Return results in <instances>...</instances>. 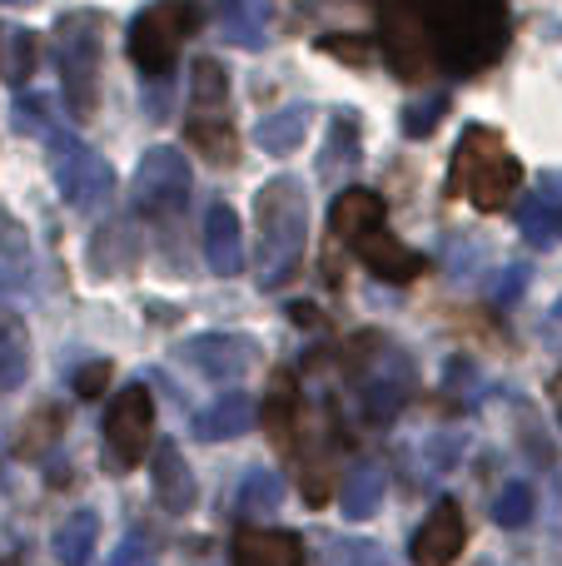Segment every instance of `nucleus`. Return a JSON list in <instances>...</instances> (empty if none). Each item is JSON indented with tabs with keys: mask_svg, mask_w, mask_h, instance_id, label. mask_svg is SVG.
Returning a JSON list of instances; mask_svg holds the SVG:
<instances>
[{
	"mask_svg": "<svg viewBox=\"0 0 562 566\" xmlns=\"http://www.w3.org/2000/svg\"><path fill=\"white\" fill-rule=\"evenodd\" d=\"M309 244V199L294 175H279L254 199V279L264 293L294 279Z\"/></svg>",
	"mask_w": 562,
	"mask_h": 566,
	"instance_id": "f257e3e1",
	"label": "nucleus"
},
{
	"mask_svg": "<svg viewBox=\"0 0 562 566\" xmlns=\"http://www.w3.org/2000/svg\"><path fill=\"white\" fill-rule=\"evenodd\" d=\"M434 55L454 75H478L508 45V6L503 0H438L428 10Z\"/></svg>",
	"mask_w": 562,
	"mask_h": 566,
	"instance_id": "f03ea898",
	"label": "nucleus"
},
{
	"mask_svg": "<svg viewBox=\"0 0 562 566\" xmlns=\"http://www.w3.org/2000/svg\"><path fill=\"white\" fill-rule=\"evenodd\" d=\"M523 189V165L508 155L503 135L483 125H468L464 139L454 149V175H448V195H468L473 209L498 214L513 205V195Z\"/></svg>",
	"mask_w": 562,
	"mask_h": 566,
	"instance_id": "7ed1b4c3",
	"label": "nucleus"
},
{
	"mask_svg": "<svg viewBox=\"0 0 562 566\" xmlns=\"http://www.w3.org/2000/svg\"><path fill=\"white\" fill-rule=\"evenodd\" d=\"M414 392V358L388 338L368 333L354 348V402L368 428H388Z\"/></svg>",
	"mask_w": 562,
	"mask_h": 566,
	"instance_id": "20e7f679",
	"label": "nucleus"
},
{
	"mask_svg": "<svg viewBox=\"0 0 562 566\" xmlns=\"http://www.w3.org/2000/svg\"><path fill=\"white\" fill-rule=\"evenodd\" d=\"M100 10H70L55 25V65H60V90L75 119H90L100 109Z\"/></svg>",
	"mask_w": 562,
	"mask_h": 566,
	"instance_id": "39448f33",
	"label": "nucleus"
},
{
	"mask_svg": "<svg viewBox=\"0 0 562 566\" xmlns=\"http://www.w3.org/2000/svg\"><path fill=\"white\" fill-rule=\"evenodd\" d=\"M199 25V6L195 0H155L129 20V60L139 65V75L149 80H169L185 40Z\"/></svg>",
	"mask_w": 562,
	"mask_h": 566,
	"instance_id": "423d86ee",
	"label": "nucleus"
},
{
	"mask_svg": "<svg viewBox=\"0 0 562 566\" xmlns=\"http://www.w3.org/2000/svg\"><path fill=\"white\" fill-rule=\"evenodd\" d=\"M189 189H195L189 159L175 145H155L145 149L135 179H129V205L145 219H179L189 205Z\"/></svg>",
	"mask_w": 562,
	"mask_h": 566,
	"instance_id": "0eeeda50",
	"label": "nucleus"
},
{
	"mask_svg": "<svg viewBox=\"0 0 562 566\" xmlns=\"http://www.w3.org/2000/svg\"><path fill=\"white\" fill-rule=\"evenodd\" d=\"M50 145V165H55V185L60 195H65L70 209H80V214H95V209L110 205V195H115V169L105 165V155H95V149H85L80 139L70 135H45Z\"/></svg>",
	"mask_w": 562,
	"mask_h": 566,
	"instance_id": "6e6552de",
	"label": "nucleus"
},
{
	"mask_svg": "<svg viewBox=\"0 0 562 566\" xmlns=\"http://www.w3.org/2000/svg\"><path fill=\"white\" fill-rule=\"evenodd\" d=\"M378 35H384L378 45H384V55H388V65H394L398 80H424L428 70L438 65L424 0H398V6H388Z\"/></svg>",
	"mask_w": 562,
	"mask_h": 566,
	"instance_id": "1a4fd4ad",
	"label": "nucleus"
},
{
	"mask_svg": "<svg viewBox=\"0 0 562 566\" xmlns=\"http://www.w3.org/2000/svg\"><path fill=\"white\" fill-rule=\"evenodd\" d=\"M105 442H110V462L115 468H139L145 452L155 448V398L149 388L129 382L105 412Z\"/></svg>",
	"mask_w": 562,
	"mask_h": 566,
	"instance_id": "9d476101",
	"label": "nucleus"
},
{
	"mask_svg": "<svg viewBox=\"0 0 562 566\" xmlns=\"http://www.w3.org/2000/svg\"><path fill=\"white\" fill-rule=\"evenodd\" d=\"M179 363H189L195 373L205 378H239V373L259 368V343L244 338V333H199V338H185L179 343Z\"/></svg>",
	"mask_w": 562,
	"mask_h": 566,
	"instance_id": "9b49d317",
	"label": "nucleus"
},
{
	"mask_svg": "<svg viewBox=\"0 0 562 566\" xmlns=\"http://www.w3.org/2000/svg\"><path fill=\"white\" fill-rule=\"evenodd\" d=\"M464 542H468L464 512H458L454 497H444L424 517V527L414 532V547H408V557H414V566H454V557L464 552Z\"/></svg>",
	"mask_w": 562,
	"mask_h": 566,
	"instance_id": "f8f14e48",
	"label": "nucleus"
},
{
	"mask_svg": "<svg viewBox=\"0 0 562 566\" xmlns=\"http://www.w3.org/2000/svg\"><path fill=\"white\" fill-rule=\"evenodd\" d=\"M149 478H155V502L169 512V517H185V512H195L199 488H195V472H189L185 452H179L175 442H159V448H149Z\"/></svg>",
	"mask_w": 562,
	"mask_h": 566,
	"instance_id": "ddd939ff",
	"label": "nucleus"
},
{
	"mask_svg": "<svg viewBox=\"0 0 562 566\" xmlns=\"http://www.w3.org/2000/svg\"><path fill=\"white\" fill-rule=\"evenodd\" d=\"M354 254H358V264H364L368 274L384 279V283H408V279L424 274V254L404 249L384 224L368 229V234H358L354 239Z\"/></svg>",
	"mask_w": 562,
	"mask_h": 566,
	"instance_id": "4468645a",
	"label": "nucleus"
},
{
	"mask_svg": "<svg viewBox=\"0 0 562 566\" xmlns=\"http://www.w3.org/2000/svg\"><path fill=\"white\" fill-rule=\"evenodd\" d=\"M199 244H205V264L219 279H235L244 269V229H239V214L229 205H209Z\"/></svg>",
	"mask_w": 562,
	"mask_h": 566,
	"instance_id": "2eb2a0df",
	"label": "nucleus"
},
{
	"mask_svg": "<svg viewBox=\"0 0 562 566\" xmlns=\"http://www.w3.org/2000/svg\"><path fill=\"white\" fill-rule=\"evenodd\" d=\"M518 229H523V239L533 249H548L562 239V175L558 169L543 175V185L518 205Z\"/></svg>",
	"mask_w": 562,
	"mask_h": 566,
	"instance_id": "dca6fc26",
	"label": "nucleus"
},
{
	"mask_svg": "<svg viewBox=\"0 0 562 566\" xmlns=\"http://www.w3.org/2000/svg\"><path fill=\"white\" fill-rule=\"evenodd\" d=\"M235 566H304V542L279 527H239Z\"/></svg>",
	"mask_w": 562,
	"mask_h": 566,
	"instance_id": "f3484780",
	"label": "nucleus"
},
{
	"mask_svg": "<svg viewBox=\"0 0 562 566\" xmlns=\"http://www.w3.org/2000/svg\"><path fill=\"white\" fill-rule=\"evenodd\" d=\"M259 422V408L249 392H225V398H215L205 412L195 418V438L205 442H229V438H244L249 428Z\"/></svg>",
	"mask_w": 562,
	"mask_h": 566,
	"instance_id": "a211bd4d",
	"label": "nucleus"
},
{
	"mask_svg": "<svg viewBox=\"0 0 562 566\" xmlns=\"http://www.w3.org/2000/svg\"><path fill=\"white\" fill-rule=\"evenodd\" d=\"M384 199L374 195V189H344V195L334 199V205H329V229H334L339 239H344V244H354L358 234H368V229H378L384 224Z\"/></svg>",
	"mask_w": 562,
	"mask_h": 566,
	"instance_id": "6ab92c4d",
	"label": "nucleus"
},
{
	"mask_svg": "<svg viewBox=\"0 0 562 566\" xmlns=\"http://www.w3.org/2000/svg\"><path fill=\"white\" fill-rule=\"evenodd\" d=\"M264 428H269V438L279 442V448H294V432H299V422H304V412H299V378L289 368H279L274 373V388H269V402H264Z\"/></svg>",
	"mask_w": 562,
	"mask_h": 566,
	"instance_id": "aec40b11",
	"label": "nucleus"
},
{
	"mask_svg": "<svg viewBox=\"0 0 562 566\" xmlns=\"http://www.w3.org/2000/svg\"><path fill=\"white\" fill-rule=\"evenodd\" d=\"M309 125H314V109L309 105H289V109H274L254 125V145L264 155H294L299 145L309 139Z\"/></svg>",
	"mask_w": 562,
	"mask_h": 566,
	"instance_id": "412c9836",
	"label": "nucleus"
},
{
	"mask_svg": "<svg viewBox=\"0 0 562 566\" xmlns=\"http://www.w3.org/2000/svg\"><path fill=\"white\" fill-rule=\"evenodd\" d=\"M219 20H225L229 45H244V50L269 45V0H225Z\"/></svg>",
	"mask_w": 562,
	"mask_h": 566,
	"instance_id": "4be33fe9",
	"label": "nucleus"
},
{
	"mask_svg": "<svg viewBox=\"0 0 562 566\" xmlns=\"http://www.w3.org/2000/svg\"><path fill=\"white\" fill-rule=\"evenodd\" d=\"M30 378V333L20 323V313H10L0 303V388L15 392Z\"/></svg>",
	"mask_w": 562,
	"mask_h": 566,
	"instance_id": "5701e85b",
	"label": "nucleus"
},
{
	"mask_svg": "<svg viewBox=\"0 0 562 566\" xmlns=\"http://www.w3.org/2000/svg\"><path fill=\"white\" fill-rule=\"evenodd\" d=\"M378 507H384V472L374 462H358L344 478V488H339V512L348 522H368Z\"/></svg>",
	"mask_w": 562,
	"mask_h": 566,
	"instance_id": "b1692460",
	"label": "nucleus"
},
{
	"mask_svg": "<svg viewBox=\"0 0 562 566\" xmlns=\"http://www.w3.org/2000/svg\"><path fill=\"white\" fill-rule=\"evenodd\" d=\"M40 65V40L25 25H0V85H25Z\"/></svg>",
	"mask_w": 562,
	"mask_h": 566,
	"instance_id": "393cba45",
	"label": "nucleus"
},
{
	"mask_svg": "<svg viewBox=\"0 0 562 566\" xmlns=\"http://www.w3.org/2000/svg\"><path fill=\"white\" fill-rule=\"evenodd\" d=\"M185 135H189V145L195 149H205L209 165L229 169L239 159V135H235V125H229L225 115H195L185 125Z\"/></svg>",
	"mask_w": 562,
	"mask_h": 566,
	"instance_id": "a878e982",
	"label": "nucleus"
},
{
	"mask_svg": "<svg viewBox=\"0 0 562 566\" xmlns=\"http://www.w3.org/2000/svg\"><path fill=\"white\" fill-rule=\"evenodd\" d=\"M189 75H195V80H189V99H195L199 115H225V105H229V75H225V65H219L215 55H199Z\"/></svg>",
	"mask_w": 562,
	"mask_h": 566,
	"instance_id": "bb28decb",
	"label": "nucleus"
},
{
	"mask_svg": "<svg viewBox=\"0 0 562 566\" xmlns=\"http://www.w3.org/2000/svg\"><path fill=\"white\" fill-rule=\"evenodd\" d=\"M95 537H100V517L95 512H75V517H65V527L50 537V547H55V557L65 566H85L90 552H95Z\"/></svg>",
	"mask_w": 562,
	"mask_h": 566,
	"instance_id": "cd10ccee",
	"label": "nucleus"
},
{
	"mask_svg": "<svg viewBox=\"0 0 562 566\" xmlns=\"http://www.w3.org/2000/svg\"><path fill=\"white\" fill-rule=\"evenodd\" d=\"M358 155V125L348 109H334V119H329V149L319 155V175H339V169H348Z\"/></svg>",
	"mask_w": 562,
	"mask_h": 566,
	"instance_id": "c85d7f7f",
	"label": "nucleus"
},
{
	"mask_svg": "<svg viewBox=\"0 0 562 566\" xmlns=\"http://www.w3.org/2000/svg\"><path fill=\"white\" fill-rule=\"evenodd\" d=\"M279 502H284V488H279L274 472L254 468L239 482V517H274Z\"/></svg>",
	"mask_w": 562,
	"mask_h": 566,
	"instance_id": "c756f323",
	"label": "nucleus"
},
{
	"mask_svg": "<svg viewBox=\"0 0 562 566\" xmlns=\"http://www.w3.org/2000/svg\"><path fill=\"white\" fill-rule=\"evenodd\" d=\"M533 507H538L533 488H528V482H508V488L493 497V522L498 527H523V522L533 517Z\"/></svg>",
	"mask_w": 562,
	"mask_h": 566,
	"instance_id": "7c9ffc66",
	"label": "nucleus"
},
{
	"mask_svg": "<svg viewBox=\"0 0 562 566\" xmlns=\"http://www.w3.org/2000/svg\"><path fill=\"white\" fill-rule=\"evenodd\" d=\"M448 99L444 95H428V99H414V105H404V115H398V129H404L408 139H428L438 129V119H444Z\"/></svg>",
	"mask_w": 562,
	"mask_h": 566,
	"instance_id": "2f4dec72",
	"label": "nucleus"
},
{
	"mask_svg": "<svg viewBox=\"0 0 562 566\" xmlns=\"http://www.w3.org/2000/svg\"><path fill=\"white\" fill-rule=\"evenodd\" d=\"M10 115H15V119H10V125H15V135H35V139L55 135V119H50V99L45 95H20Z\"/></svg>",
	"mask_w": 562,
	"mask_h": 566,
	"instance_id": "473e14b6",
	"label": "nucleus"
},
{
	"mask_svg": "<svg viewBox=\"0 0 562 566\" xmlns=\"http://www.w3.org/2000/svg\"><path fill=\"white\" fill-rule=\"evenodd\" d=\"M55 432H60V408H35L30 428L15 438V452H20V458H40V452L55 442Z\"/></svg>",
	"mask_w": 562,
	"mask_h": 566,
	"instance_id": "72a5a7b5",
	"label": "nucleus"
},
{
	"mask_svg": "<svg viewBox=\"0 0 562 566\" xmlns=\"http://www.w3.org/2000/svg\"><path fill=\"white\" fill-rule=\"evenodd\" d=\"M329 566H394V557H388L378 542H364V537H348V542H334V547L324 552Z\"/></svg>",
	"mask_w": 562,
	"mask_h": 566,
	"instance_id": "f704fd0d",
	"label": "nucleus"
},
{
	"mask_svg": "<svg viewBox=\"0 0 562 566\" xmlns=\"http://www.w3.org/2000/svg\"><path fill=\"white\" fill-rule=\"evenodd\" d=\"M105 566H159V552H155V542H149L145 532H129V537L110 552Z\"/></svg>",
	"mask_w": 562,
	"mask_h": 566,
	"instance_id": "c9c22d12",
	"label": "nucleus"
},
{
	"mask_svg": "<svg viewBox=\"0 0 562 566\" xmlns=\"http://www.w3.org/2000/svg\"><path fill=\"white\" fill-rule=\"evenodd\" d=\"M319 50H324V55L348 60V65H364V60L374 55V40L368 35H319Z\"/></svg>",
	"mask_w": 562,
	"mask_h": 566,
	"instance_id": "e433bc0d",
	"label": "nucleus"
},
{
	"mask_svg": "<svg viewBox=\"0 0 562 566\" xmlns=\"http://www.w3.org/2000/svg\"><path fill=\"white\" fill-rule=\"evenodd\" d=\"M424 452H428V468L454 472V468H458V458H464V432H434Z\"/></svg>",
	"mask_w": 562,
	"mask_h": 566,
	"instance_id": "4c0bfd02",
	"label": "nucleus"
},
{
	"mask_svg": "<svg viewBox=\"0 0 562 566\" xmlns=\"http://www.w3.org/2000/svg\"><path fill=\"white\" fill-rule=\"evenodd\" d=\"M105 382H110V363H90V368L75 373V392H80V398H100V392H105Z\"/></svg>",
	"mask_w": 562,
	"mask_h": 566,
	"instance_id": "58836bf2",
	"label": "nucleus"
},
{
	"mask_svg": "<svg viewBox=\"0 0 562 566\" xmlns=\"http://www.w3.org/2000/svg\"><path fill=\"white\" fill-rule=\"evenodd\" d=\"M25 234H20V224H15V219H6V214H0V254H6V259H25Z\"/></svg>",
	"mask_w": 562,
	"mask_h": 566,
	"instance_id": "ea45409f",
	"label": "nucleus"
},
{
	"mask_svg": "<svg viewBox=\"0 0 562 566\" xmlns=\"http://www.w3.org/2000/svg\"><path fill=\"white\" fill-rule=\"evenodd\" d=\"M523 289H528V269H523V264H513L503 279H498V293H493V298H498V303H513Z\"/></svg>",
	"mask_w": 562,
	"mask_h": 566,
	"instance_id": "a19ab883",
	"label": "nucleus"
},
{
	"mask_svg": "<svg viewBox=\"0 0 562 566\" xmlns=\"http://www.w3.org/2000/svg\"><path fill=\"white\" fill-rule=\"evenodd\" d=\"M548 398H553V412H558V422H562V368H558L553 388H548Z\"/></svg>",
	"mask_w": 562,
	"mask_h": 566,
	"instance_id": "79ce46f5",
	"label": "nucleus"
},
{
	"mask_svg": "<svg viewBox=\"0 0 562 566\" xmlns=\"http://www.w3.org/2000/svg\"><path fill=\"white\" fill-rule=\"evenodd\" d=\"M294 318H299V323H319V313L309 308V303H299V308H294Z\"/></svg>",
	"mask_w": 562,
	"mask_h": 566,
	"instance_id": "37998d69",
	"label": "nucleus"
},
{
	"mask_svg": "<svg viewBox=\"0 0 562 566\" xmlns=\"http://www.w3.org/2000/svg\"><path fill=\"white\" fill-rule=\"evenodd\" d=\"M553 318H558V323H562V298H558V303H553Z\"/></svg>",
	"mask_w": 562,
	"mask_h": 566,
	"instance_id": "c03bdc74",
	"label": "nucleus"
},
{
	"mask_svg": "<svg viewBox=\"0 0 562 566\" xmlns=\"http://www.w3.org/2000/svg\"><path fill=\"white\" fill-rule=\"evenodd\" d=\"M0 566H20V562H15V557H6V562H0Z\"/></svg>",
	"mask_w": 562,
	"mask_h": 566,
	"instance_id": "a18cd8bd",
	"label": "nucleus"
},
{
	"mask_svg": "<svg viewBox=\"0 0 562 566\" xmlns=\"http://www.w3.org/2000/svg\"><path fill=\"white\" fill-rule=\"evenodd\" d=\"M10 6H30V0H10Z\"/></svg>",
	"mask_w": 562,
	"mask_h": 566,
	"instance_id": "49530a36",
	"label": "nucleus"
}]
</instances>
